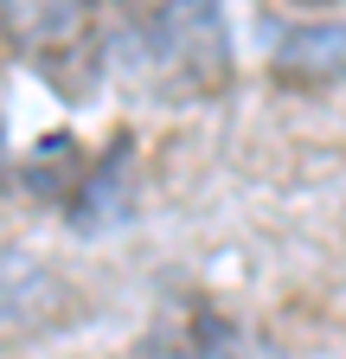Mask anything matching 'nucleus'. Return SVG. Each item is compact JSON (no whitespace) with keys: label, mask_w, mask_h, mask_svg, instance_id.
<instances>
[{"label":"nucleus","mask_w":346,"mask_h":359,"mask_svg":"<svg viewBox=\"0 0 346 359\" xmlns=\"http://www.w3.org/2000/svg\"><path fill=\"white\" fill-rule=\"evenodd\" d=\"M141 39H148L154 65L193 97H212L231 77V32H225L219 0H160Z\"/></svg>","instance_id":"nucleus-1"},{"label":"nucleus","mask_w":346,"mask_h":359,"mask_svg":"<svg viewBox=\"0 0 346 359\" xmlns=\"http://www.w3.org/2000/svg\"><path fill=\"white\" fill-rule=\"evenodd\" d=\"M0 39L58 77V58H90L97 7L90 0H0Z\"/></svg>","instance_id":"nucleus-2"},{"label":"nucleus","mask_w":346,"mask_h":359,"mask_svg":"<svg viewBox=\"0 0 346 359\" xmlns=\"http://www.w3.org/2000/svg\"><path fill=\"white\" fill-rule=\"evenodd\" d=\"M270 77L276 83H340L346 77V20H301L276 32V52H270Z\"/></svg>","instance_id":"nucleus-3"},{"label":"nucleus","mask_w":346,"mask_h":359,"mask_svg":"<svg viewBox=\"0 0 346 359\" xmlns=\"http://www.w3.org/2000/svg\"><path fill=\"white\" fill-rule=\"evenodd\" d=\"M58 302H64V289H58V276L46 263H32L26 250L0 244V340L46 327L58 314Z\"/></svg>","instance_id":"nucleus-4"}]
</instances>
